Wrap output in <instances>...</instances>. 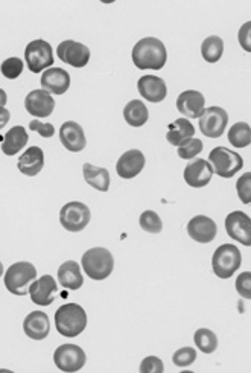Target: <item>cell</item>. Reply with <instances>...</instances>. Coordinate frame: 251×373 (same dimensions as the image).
Here are the masks:
<instances>
[{"label":"cell","instance_id":"40","mask_svg":"<svg viewBox=\"0 0 251 373\" xmlns=\"http://www.w3.org/2000/svg\"><path fill=\"white\" fill-rule=\"evenodd\" d=\"M251 22H247L244 23L242 26H240L239 33H238V40H239V45L242 46V49L245 52H251Z\"/></svg>","mask_w":251,"mask_h":373},{"label":"cell","instance_id":"43","mask_svg":"<svg viewBox=\"0 0 251 373\" xmlns=\"http://www.w3.org/2000/svg\"><path fill=\"white\" fill-rule=\"evenodd\" d=\"M2 274H4V264L0 262V277H2Z\"/></svg>","mask_w":251,"mask_h":373},{"label":"cell","instance_id":"6","mask_svg":"<svg viewBox=\"0 0 251 373\" xmlns=\"http://www.w3.org/2000/svg\"><path fill=\"white\" fill-rule=\"evenodd\" d=\"M208 163L212 165L213 174L223 179H232L244 168V159L232 150L225 147H216L208 154Z\"/></svg>","mask_w":251,"mask_h":373},{"label":"cell","instance_id":"18","mask_svg":"<svg viewBox=\"0 0 251 373\" xmlns=\"http://www.w3.org/2000/svg\"><path fill=\"white\" fill-rule=\"evenodd\" d=\"M146 159L140 150H130L119 157L116 163V172L121 179L131 180L143 171Z\"/></svg>","mask_w":251,"mask_h":373},{"label":"cell","instance_id":"33","mask_svg":"<svg viewBox=\"0 0 251 373\" xmlns=\"http://www.w3.org/2000/svg\"><path fill=\"white\" fill-rule=\"evenodd\" d=\"M204 148V145L200 139H195V138H191L184 140L180 147H179V155L180 159H184V160H191V159H195L198 154H201Z\"/></svg>","mask_w":251,"mask_h":373},{"label":"cell","instance_id":"9","mask_svg":"<svg viewBox=\"0 0 251 373\" xmlns=\"http://www.w3.org/2000/svg\"><path fill=\"white\" fill-rule=\"evenodd\" d=\"M200 119V130L204 136L211 139L221 138L228 123V113L221 107L204 108Z\"/></svg>","mask_w":251,"mask_h":373},{"label":"cell","instance_id":"32","mask_svg":"<svg viewBox=\"0 0 251 373\" xmlns=\"http://www.w3.org/2000/svg\"><path fill=\"white\" fill-rule=\"evenodd\" d=\"M139 224L142 229L148 233H160L163 229V223L160 220V216L154 211H145L140 215Z\"/></svg>","mask_w":251,"mask_h":373},{"label":"cell","instance_id":"39","mask_svg":"<svg viewBox=\"0 0 251 373\" xmlns=\"http://www.w3.org/2000/svg\"><path fill=\"white\" fill-rule=\"evenodd\" d=\"M29 130H33L35 133H38L41 138L49 139L55 134V128L52 123H45V122H40L38 119H34L29 122Z\"/></svg>","mask_w":251,"mask_h":373},{"label":"cell","instance_id":"14","mask_svg":"<svg viewBox=\"0 0 251 373\" xmlns=\"http://www.w3.org/2000/svg\"><path fill=\"white\" fill-rule=\"evenodd\" d=\"M25 108L30 116L48 118L55 108V101L46 90H33L25 99Z\"/></svg>","mask_w":251,"mask_h":373},{"label":"cell","instance_id":"41","mask_svg":"<svg viewBox=\"0 0 251 373\" xmlns=\"http://www.w3.org/2000/svg\"><path fill=\"white\" fill-rule=\"evenodd\" d=\"M9 119H11V113H9L5 107H0V130L6 126Z\"/></svg>","mask_w":251,"mask_h":373},{"label":"cell","instance_id":"36","mask_svg":"<svg viewBox=\"0 0 251 373\" xmlns=\"http://www.w3.org/2000/svg\"><path fill=\"white\" fill-rule=\"evenodd\" d=\"M236 192L239 200L244 204L251 203V172H245L244 175H240L236 182Z\"/></svg>","mask_w":251,"mask_h":373},{"label":"cell","instance_id":"12","mask_svg":"<svg viewBox=\"0 0 251 373\" xmlns=\"http://www.w3.org/2000/svg\"><path fill=\"white\" fill-rule=\"evenodd\" d=\"M225 230L228 236L239 244L245 247L251 245V218L245 212L235 211L228 213L225 218Z\"/></svg>","mask_w":251,"mask_h":373},{"label":"cell","instance_id":"37","mask_svg":"<svg viewBox=\"0 0 251 373\" xmlns=\"http://www.w3.org/2000/svg\"><path fill=\"white\" fill-rule=\"evenodd\" d=\"M140 373H163L164 372V364L163 361L159 357H146L143 358V361L140 362V367H139Z\"/></svg>","mask_w":251,"mask_h":373},{"label":"cell","instance_id":"5","mask_svg":"<svg viewBox=\"0 0 251 373\" xmlns=\"http://www.w3.org/2000/svg\"><path fill=\"white\" fill-rule=\"evenodd\" d=\"M242 264V255L239 248L233 244H223L219 245L212 257V268L213 273L219 279H230Z\"/></svg>","mask_w":251,"mask_h":373},{"label":"cell","instance_id":"20","mask_svg":"<svg viewBox=\"0 0 251 373\" xmlns=\"http://www.w3.org/2000/svg\"><path fill=\"white\" fill-rule=\"evenodd\" d=\"M41 87L52 95H62L70 87L69 72L61 67H49L41 75Z\"/></svg>","mask_w":251,"mask_h":373},{"label":"cell","instance_id":"27","mask_svg":"<svg viewBox=\"0 0 251 373\" xmlns=\"http://www.w3.org/2000/svg\"><path fill=\"white\" fill-rule=\"evenodd\" d=\"M29 140V136L26 133V128L22 126L13 127L9 130L2 142V152L5 155H16L17 152L22 151Z\"/></svg>","mask_w":251,"mask_h":373},{"label":"cell","instance_id":"24","mask_svg":"<svg viewBox=\"0 0 251 373\" xmlns=\"http://www.w3.org/2000/svg\"><path fill=\"white\" fill-rule=\"evenodd\" d=\"M58 281L60 285L70 291H77L84 284V277L81 273V267L75 261H66L58 268Z\"/></svg>","mask_w":251,"mask_h":373},{"label":"cell","instance_id":"23","mask_svg":"<svg viewBox=\"0 0 251 373\" xmlns=\"http://www.w3.org/2000/svg\"><path fill=\"white\" fill-rule=\"evenodd\" d=\"M45 167V152L40 147L28 148L17 162L18 171L28 175V177H35Z\"/></svg>","mask_w":251,"mask_h":373},{"label":"cell","instance_id":"31","mask_svg":"<svg viewBox=\"0 0 251 373\" xmlns=\"http://www.w3.org/2000/svg\"><path fill=\"white\" fill-rule=\"evenodd\" d=\"M194 341H195L196 347L200 349L203 354H213L218 347L216 334L213 333V330L207 329V328L198 329L194 335Z\"/></svg>","mask_w":251,"mask_h":373},{"label":"cell","instance_id":"11","mask_svg":"<svg viewBox=\"0 0 251 373\" xmlns=\"http://www.w3.org/2000/svg\"><path fill=\"white\" fill-rule=\"evenodd\" d=\"M57 54L62 63L77 69L86 67L90 61V49L86 45L73 40H65L62 43H60Z\"/></svg>","mask_w":251,"mask_h":373},{"label":"cell","instance_id":"2","mask_svg":"<svg viewBox=\"0 0 251 373\" xmlns=\"http://www.w3.org/2000/svg\"><path fill=\"white\" fill-rule=\"evenodd\" d=\"M55 328L62 337L75 338L87 328V313L78 304H66L57 309Z\"/></svg>","mask_w":251,"mask_h":373},{"label":"cell","instance_id":"38","mask_svg":"<svg viewBox=\"0 0 251 373\" xmlns=\"http://www.w3.org/2000/svg\"><path fill=\"white\" fill-rule=\"evenodd\" d=\"M236 291L239 293L240 297H244L247 300L251 299V273L250 272H244L238 276Z\"/></svg>","mask_w":251,"mask_h":373},{"label":"cell","instance_id":"29","mask_svg":"<svg viewBox=\"0 0 251 373\" xmlns=\"http://www.w3.org/2000/svg\"><path fill=\"white\" fill-rule=\"evenodd\" d=\"M224 54V41L221 37L211 35L201 45V55L207 63H218Z\"/></svg>","mask_w":251,"mask_h":373},{"label":"cell","instance_id":"21","mask_svg":"<svg viewBox=\"0 0 251 373\" xmlns=\"http://www.w3.org/2000/svg\"><path fill=\"white\" fill-rule=\"evenodd\" d=\"M138 89L140 96L148 102H162L167 95L166 82L155 75H145L138 81Z\"/></svg>","mask_w":251,"mask_h":373},{"label":"cell","instance_id":"3","mask_svg":"<svg viewBox=\"0 0 251 373\" xmlns=\"http://www.w3.org/2000/svg\"><path fill=\"white\" fill-rule=\"evenodd\" d=\"M82 268L93 281L107 279L114 268V257L110 250L104 247H93L82 255Z\"/></svg>","mask_w":251,"mask_h":373},{"label":"cell","instance_id":"28","mask_svg":"<svg viewBox=\"0 0 251 373\" xmlns=\"http://www.w3.org/2000/svg\"><path fill=\"white\" fill-rule=\"evenodd\" d=\"M123 119L131 127H143L150 119L148 107L140 99H133L123 108Z\"/></svg>","mask_w":251,"mask_h":373},{"label":"cell","instance_id":"10","mask_svg":"<svg viewBox=\"0 0 251 373\" xmlns=\"http://www.w3.org/2000/svg\"><path fill=\"white\" fill-rule=\"evenodd\" d=\"M86 361H87L86 352L77 345H61L54 354L55 366L61 372L66 373L81 370L84 364H86Z\"/></svg>","mask_w":251,"mask_h":373},{"label":"cell","instance_id":"17","mask_svg":"<svg viewBox=\"0 0 251 373\" xmlns=\"http://www.w3.org/2000/svg\"><path fill=\"white\" fill-rule=\"evenodd\" d=\"M177 108L186 119H196L206 108V98L198 90H184L177 98Z\"/></svg>","mask_w":251,"mask_h":373},{"label":"cell","instance_id":"1","mask_svg":"<svg viewBox=\"0 0 251 373\" xmlns=\"http://www.w3.org/2000/svg\"><path fill=\"white\" fill-rule=\"evenodd\" d=\"M131 58L140 70H160L164 67L167 52L163 41L155 37H145L134 45Z\"/></svg>","mask_w":251,"mask_h":373},{"label":"cell","instance_id":"15","mask_svg":"<svg viewBox=\"0 0 251 373\" xmlns=\"http://www.w3.org/2000/svg\"><path fill=\"white\" fill-rule=\"evenodd\" d=\"M218 233L216 223L206 215H196L187 223V235L200 244L212 243Z\"/></svg>","mask_w":251,"mask_h":373},{"label":"cell","instance_id":"4","mask_svg":"<svg viewBox=\"0 0 251 373\" xmlns=\"http://www.w3.org/2000/svg\"><path fill=\"white\" fill-rule=\"evenodd\" d=\"M37 279V270L35 267L26 262L20 261L13 264L8 268L4 282L6 289L14 296H26L29 293V286Z\"/></svg>","mask_w":251,"mask_h":373},{"label":"cell","instance_id":"34","mask_svg":"<svg viewBox=\"0 0 251 373\" xmlns=\"http://www.w3.org/2000/svg\"><path fill=\"white\" fill-rule=\"evenodd\" d=\"M23 69H25V63L17 57H11V58L5 60L2 63V67H0V70H2V75L8 79L18 78L20 75H22Z\"/></svg>","mask_w":251,"mask_h":373},{"label":"cell","instance_id":"22","mask_svg":"<svg viewBox=\"0 0 251 373\" xmlns=\"http://www.w3.org/2000/svg\"><path fill=\"white\" fill-rule=\"evenodd\" d=\"M23 330L30 340H45L49 335L50 322L43 311H33L23 320Z\"/></svg>","mask_w":251,"mask_h":373},{"label":"cell","instance_id":"35","mask_svg":"<svg viewBox=\"0 0 251 373\" xmlns=\"http://www.w3.org/2000/svg\"><path fill=\"white\" fill-rule=\"evenodd\" d=\"M196 360V350L194 347H182L172 355V362L177 367H187Z\"/></svg>","mask_w":251,"mask_h":373},{"label":"cell","instance_id":"25","mask_svg":"<svg viewBox=\"0 0 251 373\" xmlns=\"http://www.w3.org/2000/svg\"><path fill=\"white\" fill-rule=\"evenodd\" d=\"M195 136V127L192 126V122L186 118L175 119L171 126L169 130H167L166 139L169 142L172 147H180V145Z\"/></svg>","mask_w":251,"mask_h":373},{"label":"cell","instance_id":"30","mask_svg":"<svg viewBox=\"0 0 251 373\" xmlns=\"http://www.w3.org/2000/svg\"><path fill=\"white\" fill-rule=\"evenodd\" d=\"M228 142L235 148H247L251 143V128L247 122H236L228 130Z\"/></svg>","mask_w":251,"mask_h":373},{"label":"cell","instance_id":"26","mask_svg":"<svg viewBox=\"0 0 251 373\" xmlns=\"http://www.w3.org/2000/svg\"><path fill=\"white\" fill-rule=\"evenodd\" d=\"M82 174L86 183L90 184L91 188H95L96 191L107 192L110 189V174L106 168L95 167V165L91 163H84Z\"/></svg>","mask_w":251,"mask_h":373},{"label":"cell","instance_id":"42","mask_svg":"<svg viewBox=\"0 0 251 373\" xmlns=\"http://www.w3.org/2000/svg\"><path fill=\"white\" fill-rule=\"evenodd\" d=\"M8 102V96H6V91L4 89H0V107H5Z\"/></svg>","mask_w":251,"mask_h":373},{"label":"cell","instance_id":"19","mask_svg":"<svg viewBox=\"0 0 251 373\" xmlns=\"http://www.w3.org/2000/svg\"><path fill=\"white\" fill-rule=\"evenodd\" d=\"M60 140L67 151L81 152L87 145L86 134L78 122L67 121L60 128Z\"/></svg>","mask_w":251,"mask_h":373},{"label":"cell","instance_id":"7","mask_svg":"<svg viewBox=\"0 0 251 373\" xmlns=\"http://www.w3.org/2000/svg\"><path fill=\"white\" fill-rule=\"evenodd\" d=\"M91 218L87 204L81 201H70L61 207L60 223L67 232H82L89 226Z\"/></svg>","mask_w":251,"mask_h":373},{"label":"cell","instance_id":"8","mask_svg":"<svg viewBox=\"0 0 251 373\" xmlns=\"http://www.w3.org/2000/svg\"><path fill=\"white\" fill-rule=\"evenodd\" d=\"M25 60L28 69L33 74H40L54 65V52L46 40H34L25 49Z\"/></svg>","mask_w":251,"mask_h":373},{"label":"cell","instance_id":"16","mask_svg":"<svg viewBox=\"0 0 251 373\" xmlns=\"http://www.w3.org/2000/svg\"><path fill=\"white\" fill-rule=\"evenodd\" d=\"M183 177L191 188H204L213 177V168L207 160L195 159L184 168Z\"/></svg>","mask_w":251,"mask_h":373},{"label":"cell","instance_id":"13","mask_svg":"<svg viewBox=\"0 0 251 373\" xmlns=\"http://www.w3.org/2000/svg\"><path fill=\"white\" fill-rule=\"evenodd\" d=\"M57 293H58V285L55 282V279L49 274L35 279L29 286L30 300L38 306H49L55 300Z\"/></svg>","mask_w":251,"mask_h":373}]
</instances>
